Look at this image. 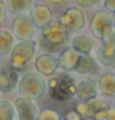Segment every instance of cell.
I'll use <instances>...</instances> for the list:
<instances>
[{"label":"cell","mask_w":115,"mask_h":120,"mask_svg":"<svg viewBox=\"0 0 115 120\" xmlns=\"http://www.w3.org/2000/svg\"><path fill=\"white\" fill-rule=\"evenodd\" d=\"M74 82L67 75H61L60 79L50 80V94L57 100H66L75 93Z\"/></svg>","instance_id":"cell-1"}]
</instances>
